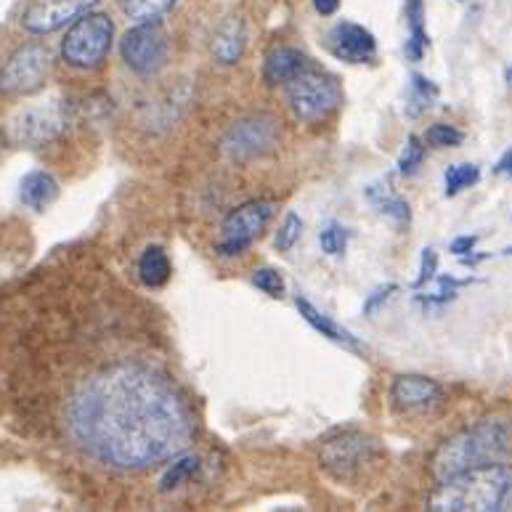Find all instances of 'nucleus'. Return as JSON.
<instances>
[{
    "mask_svg": "<svg viewBox=\"0 0 512 512\" xmlns=\"http://www.w3.org/2000/svg\"><path fill=\"white\" fill-rule=\"evenodd\" d=\"M123 62L130 72L141 77L157 75L160 69L168 67L170 59V35L160 22L133 24L123 35L120 43Z\"/></svg>",
    "mask_w": 512,
    "mask_h": 512,
    "instance_id": "6",
    "label": "nucleus"
},
{
    "mask_svg": "<svg viewBox=\"0 0 512 512\" xmlns=\"http://www.w3.org/2000/svg\"><path fill=\"white\" fill-rule=\"evenodd\" d=\"M96 3L99 0H32L24 8L22 27L30 35H51L88 14Z\"/></svg>",
    "mask_w": 512,
    "mask_h": 512,
    "instance_id": "12",
    "label": "nucleus"
},
{
    "mask_svg": "<svg viewBox=\"0 0 512 512\" xmlns=\"http://www.w3.org/2000/svg\"><path fill=\"white\" fill-rule=\"evenodd\" d=\"M170 276H173V266H170L168 253L157 245L146 247L141 258H138V279H141V284L149 287V290H160L170 282Z\"/></svg>",
    "mask_w": 512,
    "mask_h": 512,
    "instance_id": "19",
    "label": "nucleus"
},
{
    "mask_svg": "<svg viewBox=\"0 0 512 512\" xmlns=\"http://www.w3.org/2000/svg\"><path fill=\"white\" fill-rule=\"evenodd\" d=\"M314 8L321 16H335L340 8V0H314Z\"/></svg>",
    "mask_w": 512,
    "mask_h": 512,
    "instance_id": "35",
    "label": "nucleus"
},
{
    "mask_svg": "<svg viewBox=\"0 0 512 512\" xmlns=\"http://www.w3.org/2000/svg\"><path fill=\"white\" fill-rule=\"evenodd\" d=\"M478 239H481L478 234H473V237H470V234H467V237H457L454 242H451L449 250L457 255V258H465L467 253H473L475 245H478Z\"/></svg>",
    "mask_w": 512,
    "mask_h": 512,
    "instance_id": "34",
    "label": "nucleus"
},
{
    "mask_svg": "<svg viewBox=\"0 0 512 512\" xmlns=\"http://www.w3.org/2000/svg\"><path fill=\"white\" fill-rule=\"evenodd\" d=\"M512 433L502 420L478 422L473 428L462 430L449 438L436 459H433V475L438 481L454 478L459 473L475 470V467L497 465L510 454Z\"/></svg>",
    "mask_w": 512,
    "mask_h": 512,
    "instance_id": "2",
    "label": "nucleus"
},
{
    "mask_svg": "<svg viewBox=\"0 0 512 512\" xmlns=\"http://www.w3.org/2000/svg\"><path fill=\"white\" fill-rule=\"evenodd\" d=\"M507 170H510V176H512V162H510V168H507Z\"/></svg>",
    "mask_w": 512,
    "mask_h": 512,
    "instance_id": "39",
    "label": "nucleus"
},
{
    "mask_svg": "<svg viewBox=\"0 0 512 512\" xmlns=\"http://www.w3.org/2000/svg\"><path fill=\"white\" fill-rule=\"evenodd\" d=\"M422 162H425V138L409 136L404 152L398 157V173L401 176H414L422 168Z\"/></svg>",
    "mask_w": 512,
    "mask_h": 512,
    "instance_id": "27",
    "label": "nucleus"
},
{
    "mask_svg": "<svg viewBox=\"0 0 512 512\" xmlns=\"http://www.w3.org/2000/svg\"><path fill=\"white\" fill-rule=\"evenodd\" d=\"M481 181V168L478 165H470V162H462V165H451L444 176V192L446 197H457L459 192H465L470 186H475Z\"/></svg>",
    "mask_w": 512,
    "mask_h": 512,
    "instance_id": "24",
    "label": "nucleus"
},
{
    "mask_svg": "<svg viewBox=\"0 0 512 512\" xmlns=\"http://www.w3.org/2000/svg\"><path fill=\"white\" fill-rule=\"evenodd\" d=\"M367 199L372 202L380 215H388L390 221L398 226H409L412 223V207L401 194H396L388 184H372L367 189Z\"/></svg>",
    "mask_w": 512,
    "mask_h": 512,
    "instance_id": "20",
    "label": "nucleus"
},
{
    "mask_svg": "<svg viewBox=\"0 0 512 512\" xmlns=\"http://www.w3.org/2000/svg\"><path fill=\"white\" fill-rule=\"evenodd\" d=\"M295 306H298V314L303 316V319H306L308 324H311V327H314L321 337H327V340H332V343L343 345V348H348V351L361 353L359 340H356V337H353L348 329L340 327L337 321L329 319L327 314H321L314 303H308L306 298H298V300H295Z\"/></svg>",
    "mask_w": 512,
    "mask_h": 512,
    "instance_id": "18",
    "label": "nucleus"
},
{
    "mask_svg": "<svg viewBox=\"0 0 512 512\" xmlns=\"http://www.w3.org/2000/svg\"><path fill=\"white\" fill-rule=\"evenodd\" d=\"M67 430L93 462L138 473L181 457L192 446L197 420L168 377L144 364H115L69 398Z\"/></svg>",
    "mask_w": 512,
    "mask_h": 512,
    "instance_id": "1",
    "label": "nucleus"
},
{
    "mask_svg": "<svg viewBox=\"0 0 512 512\" xmlns=\"http://www.w3.org/2000/svg\"><path fill=\"white\" fill-rule=\"evenodd\" d=\"M473 279H454V276H436V290L433 292H425V295H417L425 308H433V306H446L451 300L457 298L459 287H465L470 284Z\"/></svg>",
    "mask_w": 512,
    "mask_h": 512,
    "instance_id": "25",
    "label": "nucleus"
},
{
    "mask_svg": "<svg viewBox=\"0 0 512 512\" xmlns=\"http://www.w3.org/2000/svg\"><path fill=\"white\" fill-rule=\"evenodd\" d=\"M465 141V133L454 125L436 123L425 130V144L433 146V149H451V146H459Z\"/></svg>",
    "mask_w": 512,
    "mask_h": 512,
    "instance_id": "28",
    "label": "nucleus"
},
{
    "mask_svg": "<svg viewBox=\"0 0 512 512\" xmlns=\"http://www.w3.org/2000/svg\"><path fill=\"white\" fill-rule=\"evenodd\" d=\"M276 144H279L276 120L268 115H258L231 125L221 141V152L231 162H247L253 157H260V154H268Z\"/></svg>",
    "mask_w": 512,
    "mask_h": 512,
    "instance_id": "10",
    "label": "nucleus"
},
{
    "mask_svg": "<svg viewBox=\"0 0 512 512\" xmlns=\"http://www.w3.org/2000/svg\"><path fill=\"white\" fill-rule=\"evenodd\" d=\"M19 199L24 202V207H30L35 213H43L59 199V181L46 170H30L22 178Z\"/></svg>",
    "mask_w": 512,
    "mask_h": 512,
    "instance_id": "16",
    "label": "nucleus"
},
{
    "mask_svg": "<svg viewBox=\"0 0 512 512\" xmlns=\"http://www.w3.org/2000/svg\"><path fill=\"white\" fill-rule=\"evenodd\" d=\"M253 284L260 292H266L268 298H282L284 295V276L276 268H258L253 274Z\"/></svg>",
    "mask_w": 512,
    "mask_h": 512,
    "instance_id": "31",
    "label": "nucleus"
},
{
    "mask_svg": "<svg viewBox=\"0 0 512 512\" xmlns=\"http://www.w3.org/2000/svg\"><path fill=\"white\" fill-rule=\"evenodd\" d=\"M287 91V104L290 112L298 117L300 123H319L335 115L343 104V88L335 75H329L324 69H316L308 64L300 75H295L290 83L284 85Z\"/></svg>",
    "mask_w": 512,
    "mask_h": 512,
    "instance_id": "4",
    "label": "nucleus"
},
{
    "mask_svg": "<svg viewBox=\"0 0 512 512\" xmlns=\"http://www.w3.org/2000/svg\"><path fill=\"white\" fill-rule=\"evenodd\" d=\"M436 271H438V255L436 250H422V266H420V276L414 279V290H420V287H425L428 282H433L436 279Z\"/></svg>",
    "mask_w": 512,
    "mask_h": 512,
    "instance_id": "32",
    "label": "nucleus"
},
{
    "mask_svg": "<svg viewBox=\"0 0 512 512\" xmlns=\"http://www.w3.org/2000/svg\"><path fill=\"white\" fill-rule=\"evenodd\" d=\"M375 454L377 446L372 438L361 436L356 430H345V433H337V436L324 441L319 451V462L335 481L345 483L364 473V467L375 462Z\"/></svg>",
    "mask_w": 512,
    "mask_h": 512,
    "instance_id": "9",
    "label": "nucleus"
},
{
    "mask_svg": "<svg viewBox=\"0 0 512 512\" xmlns=\"http://www.w3.org/2000/svg\"><path fill=\"white\" fill-rule=\"evenodd\" d=\"M512 483V470L502 462L475 467L467 473L441 481L428 497L430 512H491L502 510L505 494Z\"/></svg>",
    "mask_w": 512,
    "mask_h": 512,
    "instance_id": "3",
    "label": "nucleus"
},
{
    "mask_svg": "<svg viewBox=\"0 0 512 512\" xmlns=\"http://www.w3.org/2000/svg\"><path fill=\"white\" fill-rule=\"evenodd\" d=\"M67 130V109L62 104H40L19 112L11 123V138L19 146L40 149V146L54 144Z\"/></svg>",
    "mask_w": 512,
    "mask_h": 512,
    "instance_id": "11",
    "label": "nucleus"
},
{
    "mask_svg": "<svg viewBox=\"0 0 512 512\" xmlns=\"http://www.w3.org/2000/svg\"><path fill=\"white\" fill-rule=\"evenodd\" d=\"M441 96L438 85L433 80H428L425 75H412V83H409V104H406V112L409 117H420L425 109H430L436 104V99Z\"/></svg>",
    "mask_w": 512,
    "mask_h": 512,
    "instance_id": "23",
    "label": "nucleus"
},
{
    "mask_svg": "<svg viewBox=\"0 0 512 512\" xmlns=\"http://www.w3.org/2000/svg\"><path fill=\"white\" fill-rule=\"evenodd\" d=\"M396 290H398L396 284H388V287H383V290L372 292V295H369V298H367V303H364V314H367V316L375 314L377 308L383 306L385 300H388L390 295H393V292H396Z\"/></svg>",
    "mask_w": 512,
    "mask_h": 512,
    "instance_id": "33",
    "label": "nucleus"
},
{
    "mask_svg": "<svg viewBox=\"0 0 512 512\" xmlns=\"http://www.w3.org/2000/svg\"><path fill=\"white\" fill-rule=\"evenodd\" d=\"M308 67V56L298 48H274L263 62V80L268 85H287L295 75Z\"/></svg>",
    "mask_w": 512,
    "mask_h": 512,
    "instance_id": "17",
    "label": "nucleus"
},
{
    "mask_svg": "<svg viewBox=\"0 0 512 512\" xmlns=\"http://www.w3.org/2000/svg\"><path fill=\"white\" fill-rule=\"evenodd\" d=\"M329 51L345 64H372L377 59L375 35L356 22H337L327 35Z\"/></svg>",
    "mask_w": 512,
    "mask_h": 512,
    "instance_id": "13",
    "label": "nucleus"
},
{
    "mask_svg": "<svg viewBox=\"0 0 512 512\" xmlns=\"http://www.w3.org/2000/svg\"><path fill=\"white\" fill-rule=\"evenodd\" d=\"M505 77H507V83H510V85H512V67H510V69H507V75H505Z\"/></svg>",
    "mask_w": 512,
    "mask_h": 512,
    "instance_id": "38",
    "label": "nucleus"
},
{
    "mask_svg": "<svg viewBox=\"0 0 512 512\" xmlns=\"http://www.w3.org/2000/svg\"><path fill=\"white\" fill-rule=\"evenodd\" d=\"M51 75V54L46 46L30 43L8 56V62L0 69V93L8 99L32 96L46 85Z\"/></svg>",
    "mask_w": 512,
    "mask_h": 512,
    "instance_id": "7",
    "label": "nucleus"
},
{
    "mask_svg": "<svg viewBox=\"0 0 512 512\" xmlns=\"http://www.w3.org/2000/svg\"><path fill=\"white\" fill-rule=\"evenodd\" d=\"M502 510H512V483H510V489H507V494H505V502H502Z\"/></svg>",
    "mask_w": 512,
    "mask_h": 512,
    "instance_id": "36",
    "label": "nucleus"
},
{
    "mask_svg": "<svg viewBox=\"0 0 512 512\" xmlns=\"http://www.w3.org/2000/svg\"><path fill=\"white\" fill-rule=\"evenodd\" d=\"M178 0H120L123 14L128 16L133 24L141 22H160L162 16L173 11Z\"/></svg>",
    "mask_w": 512,
    "mask_h": 512,
    "instance_id": "22",
    "label": "nucleus"
},
{
    "mask_svg": "<svg viewBox=\"0 0 512 512\" xmlns=\"http://www.w3.org/2000/svg\"><path fill=\"white\" fill-rule=\"evenodd\" d=\"M441 401V385L422 375H401L390 385V404L396 412H425Z\"/></svg>",
    "mask_w": 512,
    "mask_h": 512,
    "instance_id": "14",
    "label": "nucleus"
},
{
    "mask_svg": "<svg viewBox=\"0 0 512 512\" xmlns=\"http://www.w3.org/2000/svg\"><path fill=\"white\" fill-rule=\"evenodd\" d=\"M247 48V27L239 16H231L218 27L213 40V56L215 62L223 64V67H234V64L242 62Z\"/></svg>",
    "mask_w": 512,
    "mask_h": 512,
    "instance_id": "15",
    "label": "nucleus"
},
{
    "mask_svg": "<svg viewBox=\"0 0 512 512\" xmlns=\"http://www.w3.org/2000/svg\"><path fill=\"white\" fill-rule=\"evenodd\" d=\"M197 467H199L197 457H178L176 462L165 470V475H162V481H160L162 494L181 489V486H184L194 473H197Z\"/></svg>",
    "mask_w": 512,
    "mask_h": 512,
    "instance_id": "26",
    "label": "nucleus"
},
{
    "mask_svg": "<svg viewBox=\"0 0 512 512\" xmlns=\"http://www.w3.org/2000/svg\"><path fill=\"white\" fill-rule=\"evenodd\" d=\"M271 218H274V202H266V199H253V202H245L237 210H231L221 226V242L215 247L218 255L237 258L250 250L255 239L263 237Z\"/></svg>",
    "mask_w": 512,
    "mask_h": 512,
    "instance_id": "8",
    "label": "nucleus"
},
{
    "mask_svg": "<svg viewBox=\"0 0 512 512\" xmlns=\"http://www.w3.org/2000/svg\"><path fill=\"white\" fill-rule=\"evenodd\" d=\"M406 24H409V40H406V59L420 62L430 46L428 30H425V3L422 0H404Z\"/></svg>",
    "mask_w": 512,
    "mask_h": 512,
    "instance_id": "21",
    "label": "nucleus"
},
{
    "mask_svg": "<svg viewBox=\"0 0 512 512\" xmlns=\"http://www.w3.org/2000/svg\"><path fill=\"white\" fill-rule=\"evenodd\" d=\"M300 234H303V221H300V215L287 213L284 223L279 226V231H276V239H274L276 250H279V253H290L292 247L298 245Z\"/></svg>",
    "mask_w": 512,
    "mask_h": 512,
    "instance_id": "30",
    "label": "nucleus"
},
{
    "mask_svg": "<svg viewBox=\"0 0 512 512\" xmlns=\"http://www.w3.org/2000/svg\"><path fill=\"white\" fill-rule=\"evenodd\" d=\"M502 255H507V258H512V247H505V250H502Z\"/></svg>",
    "mask_w": 512,
    "mask_h": 512,
    "instance_id": "37",
    "label": "nucleus"
},
{
    "mask_svg": "<svg viewBox=\"0 0 512 512\" xmlns=\"http://www.w3.org/2000/svg\"><path fill=\"white\" fill-rule=\"evenodd\" d=\"M115 43V24L107 14H83L69 24L62 40V59L67 67L93 72L107 62Z\"/></svg>",
    "mask_w": 512,
    "mask_h": 512,
    "instance_id": "5",
    "label": "nucleus"
},
{
    "mask_svg": "<svg viewBox=\"0 0 512 512\" xmlns=\"http://www.w3.org/2000/svg\"><path fill=\"white\" fill-rule=\"evenodd\" d=\"M348 229H343L340 223H327L324 229H321L319 234V245L321 250L329 255V258H337V255H343L345 253V247H348Z\"/></svg>",
    "mask_w": 512,
    "mask_h": 512,
    "instance_id": "29",
    "label": "nucleus"
}]
</instances>
